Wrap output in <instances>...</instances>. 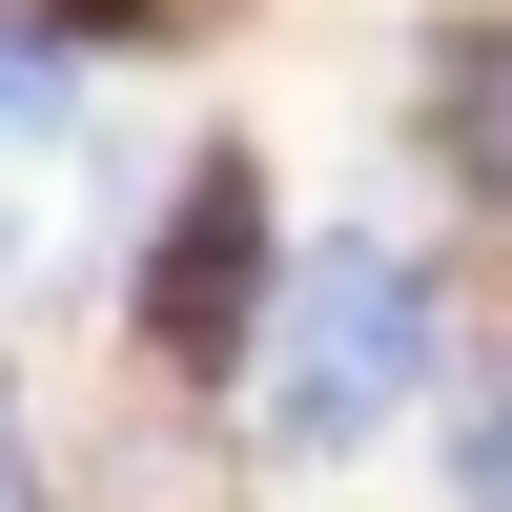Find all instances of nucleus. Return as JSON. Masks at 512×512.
I'll return each instance as SVG.
<instances>
[{
  "label": "nucleus",
  "instance_id": "obj_1",
  "mask_svg": "<svg viewBox=\"0 0 512 512\" xmlns=\"http://www.w3.org/2000/svg\"><path fill=\"white\" fill-rule=\"evenodd\" d=\"M431 390V287L390 267L369 226H328L308 267L267 287V349H246V410H267V451H369L390 410Z\"/></svg>",
  "mask_w": 512,
  "mask_h": 512
},
{
  "label": "nucleus",
  "instance_id": "obj_2",
  "mask_svg": "<svg viewBox=\"0 0 512 512\" xmlns=\"http://www.w3.org/2000/svg\"><path fill=\"white\" fill-rule=\"evenodd\" d=\"M431 82H451V123H472V185L512 205V41H451Z\"/></svg>",
  "mask_w": 512,
  "mask_h": 512
},
{
  "label": "nucleus",
  "instance_id": "obj_3",
  "mask_svg": "<svg viewBox=\"0 0 512 512\" xmlns=\"http://www.w3.org/2000/svg\"><path fill=\"white\" fill-rule=\"evenodd\" d=\"M62 103V41H0V123H41Z\"/></svg>",
  "mask_w": 512,
  "mask_h": 512
},
{
  "label": "nucleus",
  "instance_id": "obj_4",
  "mask_svg": "<svg viewBox=\"0 0 512 512\" xmlns=\"http://www.w3.org/2000/svg\"><path fill=\"white\" fill-rule=\"evenodd\" d=\"M472 512H512V410H472Z\"/></svg>",
  "mask_w": 512,
  "mask_h": 512
}]
</instances>
